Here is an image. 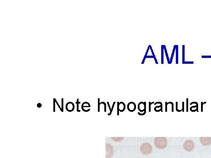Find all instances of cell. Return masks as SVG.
<instances>
[{
    "label": "cell",
    "instance_id": "7",
    "mask_svg": "<svg viewBox=\"0 0 211 158\" xmlns=\"http://www.w3.org/2000/svg\"><path fill=\"white\" fill-rule=\"evenodd\" d=\"M136 108V105L133 102H130L127 105V109L130 111V112H133L135 111Z\"/></svg>",
    "mask_w": 211,
    "mask_h": 158
},
{
    "label": "cell",
    "instance_id": "13",
    "mask_svg": "<svg viewBox=\"0 0 211 158\" xmlns=\"http://www.w3.org/2000/svg\"><path fill=\"white\" fill-rule=\"evenodd\" d=\"M37 106L38 107H41V106H42V105H41V104H38V105H37Z\"/></svg>",
    "mask_w": 211,
    "mask_h": 158
},
{
    "label": "cell",
    "instance_id": "4",
    "mask_svg": "<svg viewBox=\"0 0 211 158\" xmlns=\"http://www.w3.org/2000/svg\"><path fill=\"white\" fill-rule=\"evenodd\" d=\"M114 152L113 147L110 144H106V158H111Z\"/></svg>",
    "mask_w": 211,
    "mask_h": 158
},
{
    "label": "cell",
    "instance_id": "11",
    "mask_svg": "<svg viewBox=\"0 0 211 158\" xmlns=\"http://www.w3.org/2000/svg\"><path fill=\"white\" fill-rule=\"evenodd\" d=\"M111 139L115 142H120V141H121L124 138H111Z\"/></svg>",
    "mask_w": 211,
    "mask_h": 158
},
{
    "label": "cell",
    "instance_id": "6",
    "mask_svg": "<svg viewBox=\"0 0 211 158\" xmlns=\"http://www.w3.org/2000/svg\"><path fill=\"white\" fill-rule=\"evenodd\" d=\"M66 109L69 112H72L75 109V105L72 102H69L66 104Z\"/></svg>",
    "mask_w": 211,
    "mask_h": 158
},
{
    "label": "cell",
    "instance_id": "1",
    "mask_svg": "<svg viewBox=\"0 0 211 158\" xmlns=\"http://www.w3.org/2000/svg\"><path fill=\"white\" fill-rule=\"evenodd\" d=\"M154 145L159 149H163L167 146V139L165 137H157L154 139Z\"/></svg>",
    "mask_w": 211,
    "mask_h": 158
},
{
    "label": "cell",
    "instance_id": "10",
    "mask_svg": "<svg viewBox=\"0 0 211 158\" xmlns=\"http://www.w3.org/2000/svg\"><path fill=\"white\" fill-rule=\"evenodd\" d=\"M90 107H91V105H90V104L89 103H88V102H85V103H83V104L82 105V110L84 111H85L86 112V108H90Z\"/></svg>",
    "mask_w": 211,
    "mask_h": 158
},
{
    "label": "cell",
    "instance_id": "12",
    "mask_svg": "<svg viewBox=\"0 0 211 158\" xmlns=\"http://www.w3.org/2000/svg\"><path fill=\"white\" fill-rule=\"evenodd\" d=\"M77 103V106H78L77 107V111H78V112H80V111L79 110V104L80 103V102H79V99L77 100V103Z\"/></svg>",
    "mask_w": 211,
    "mask_h": 158
},
{
    "label": "cell",
    "instance_id": "3",
    "mask_svg": "<svg viewBox=\"0 0 211 158\" xmlns=\"http://www.w3.org/2000/svg\"><path fill=\"white\" fill-rule=\"evenodd\" d=\"M183 148L186 151L191 152L195 148V143L191 140H186L183 144Z\"/></svg>",
    "mask_w": 211,
    "mask_h": 158
},
{
    "label": "cell",
    "instance_id": "5",
    "mask_svg": "<svg viewBox=\"0 0 211 158\" xmlns=\"http://www.w3.org/2000/svg\"><path fill=\"white\" fill-rule=\"evenodd\" d=\"M199 141L201 144L204 146H208L211 144V137H201Z\"/></svg>",
    "mask_w": 211,
    "mask_h": 158
},
{
    "label": "cell",
    "instance_id": "2",
    "mask_svg": "<svg viewBox=\"0 0 211 158\" xmlns=\"http://www.w3.org/2000/svg\"><path fill=\"white\" fill-rule=\"evenodd\" d=\"M140 151L141 154H143V155H150L151 154L153 151L152 146L149 143H147V142L144 143L140 147Z\"/></svg>",
    "mask_w": 211,
    "mask_h": 158
},
{
    "label": "cell",
    "instance_id": "8",
    "mask_svg": "<svg viewBox=\"0 0 211 158\" xmlns=\"http://www.w3.org/2000/svg\"><path fill=\"white\" fill-rule=\"evenodd\" d=\"M145 107H146V105H145V103H143V102L140 103L138 105V110L141 112H145V108H146Z\"/></svg>",
    "mask_w": 211,
    "mask_h": 158
},
{
    "label": "cell",
    "instance_id": "9",
    "mask_svg": "<svg viewBox=\"0 0 211 158\" xmlns=\"http://www.w3.org/2000/svg\"><path fill=\"white\" fill-rule=\"evenodd\" d=\"M118 108H119V111L121 112H123L125 108H126V105L124 104V103H119V105H118Z\"/></svg>",
    "mask_w": 211,
    "mask_h": 158
}]
</instances>
